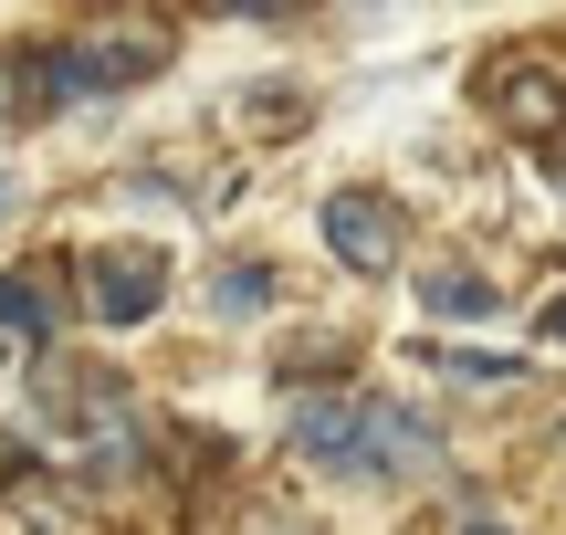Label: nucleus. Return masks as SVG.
<instances>
[{"mask_svg": "<svg viewBox=\"0 0 566 535\" xmlns=\"http://www.w3.org/2000/svg\"><path fill=\"white\" fill-rule=\"evenodd\" d=\"M11 200H21V189H11V179H0V210H11Z\"/></svg>", "mask_w": 566, "mask_h": 535, "instance_id": "obj_17", "label": "nucleus"}, {"mask_svg": "<svg viewBox=\"0 0 566 535\" xmlns=\"http://www.w3.org/2000/svg\"><path fill=\"white\" fill-rule=\"evenodd\" d=\"M441 368L462 378V389H514V378H525V357H504V347H441Z\"/></svg>", "mask_w": 566, "mask_h": 535, "instance_id": "obj_8", "label": "nucleus"}, {"mask_svg": "<svg viewBox=\"0 0 566 535\" xmlns=\"http://www.w3.org/2000/svg\"><path fill=\"white\" fill-rule=\"evenodd\" d=\"M210 305H221V315H273V273L263 263H231L221 284H210Z\"/></svg>", "mask_w": 566, "mask_h": 535, "instance_id": "obj_11", "label": "nucleus"}, {"mask_svg": "<svg viewBox=\"0 0 566 535\" xmlns=\"http://www.w3.org/2000/svg\"><path fill=\"white\" fill-rule=\"evenodd\" d=\"M357 420H367V389H294V410H283V431H294V452L315 462V473H336V483H367V462H357Z\"/></svg>", "mask_w": 566, "mask_h": 535, "instance_id": "obj_5", "label": "nucleus"}, {"mask_svg": "<svg viewBox=\"0 0 566 535\" xmlns=\"http://www.w3.org/2000/svg\"><path fill=\"white\" fill-rule=\"evenodd\" d=\"M0 336H53V294L11 273V284H0Z\"/></svg>", "mask_w": 566, "mask_h": 535, "instance_id": "obj_10", "label": "nucleus"}, {"mask_svg": "<svg viewBox=\"0 0 566 535\" xmlns=\"http://www.w3.org/2000/svg\"><path fill=\"white\" fill-rule=\"evenodd\" d=\"M535 336H546V347H566V294H556L546 315H535Z\"/></svg>", "mask_w": 566, "mask_h": 535, "instance_id": "obj_15", "label": "nucleus"}, {"mask_svg": "<svg viewBox=\"0 0 566 535\" xmlns=\"http://www.w3.org/2000/svg\"><path fill=\"white\" fill-rule=\"evenodd\" d=\"M315 231H325V263H346V273H399V252H409V210L388 200V189H325L315 200Z\"/></svg>", "mask_w": 566, "mask_h": 535, "instance_id": "obj_2", "label": "nucleus"}, {"mask_svg": "<svg viewBox=\"0 0 566 535\" xmlns=\"http://www.w3.org/2000/svg\"><path fill=\"white\" fill-rule=\"evenodd\" d=\"M11 525H21V535H74V494H53V483H21V494H11Z\"/></svg>", "mask_w": 566, "mask_h": 535, "instance_id": "obj_9", "label": "nucleus"}, {"mask_svg": "<svg viewBox=\"0 0 566 535\" xmlns=\"http://www.w3.org/2000/svg\"><path fill=\"white\" fill-rule=\"evenodd\" d=\"M63 53L84 63V84H95V95H126V84L168 74V21H158V11H126V0H116V11H84Z\"/></svg>", "mask_w": 566, "mask_h": 535, "instance_id": "obj_1", "label": "nucleus"}, {"mask_svg": "<svg viewBox=\"0 0 566 535\" xmlns=\"http://www.w3.org/2000/svg\"><path fill=\"white\" fill-rule=\"evenodd\" d=\"M200 11H231V21H294L304 0H200Z\"/></svg>", "mask_w": 566, "mask_h": 535, "instance_id": "obj_13", "label": "nucleus"}, {"mask_svg": "<svg viewBox=\"0 0 566 535\" xmlns=\"http://www.w3.org/2000/svg\"><path fill=\"white\" fill-rule=\"evenodd\" d=\"M451 535H514V525H493V515H462V525H451Z\"/></svg>", "mask_w": 566, "mask_h": 535, "instance_id": "obj_16", "label": "nucleus"}, {"mask_svg": "<svg viewBox=\"0 0 566 535\" xmlns=\"http://www.w3.org/2000/svg\"><path fill=\"white\" fill-rule=\"evenodd\" d=\"M0 116H21V63L0 53Z\"/></svg>", "mask_w": 566, "mask_h": 535, "instance_id": "obj_14", "label": "nucleus"}, {"mask_svg": "<svg viewBox=\"0 0 566 535\" xmlns=\"http://www.w3.org/2000/svg\"><path fill=\"white\" fill-rule=\"evenodd\" d=\"M84 305H95V326H147V315L168 305V252L105 242L95 263H84Z\"/></svg>", "mask_w": 566, "mask_h": 535, "instance_id": "obj_4", "label": "nucleus"}, {"mask_svg": "<svg viewBox=\"0 0 566 535\" xmlns=\"http://www.w3.org/2000/svg\"><path fill=\"white\" fill-rule=\"evenodd\" d=\"M556 179H566V137H556Z\"/></svg>", "mask_w": 566, "mask_h": 535, "instance_id": "obj_18", "label": "nucleus"}, {"mask_svg": "<svg viewBox=\"0 0 566 535\" xmlns=\"http://www.w3.org/2000/svg\"><path fill=\"white\" fill-rule=\"evenodd\" d=\"M357 462H367V483H420V473H441V441H430L420 410H399V399H367V420H357Z\"/></svg>", "mask_w": 566, "mask_h": 535, "instance_id": "obj_6", "label": "nucleus"}, {"mask_svg": "<svg viewBox=\"0 0 566 535\" xmlns=\"http://www.w3.org/2000/svg\"><path fill=\"white\" fill-rule=\"evenodd\" d=\"M483 105H493V126H504V137L556 147V137H566V63H546V53L493 63V74H483Z\"/></svg>", "mask_w": 566, "mask_h": 535, "instance_id": "obj_3", "label": "nucleus"}, {"mask_svg": "<svg viewBox=\"0 0 566 535\" xmlns=\"http://www.w3.org/2000/svg\"><path fill=\"white\" fill-rule=\"evenodd\" d=\"M420 305L441 315V326H462V315H493L504 294H493V273H462V263H430L420 273Z\"/></svg>", "mask_w": 566, "mask_h": 535, "instance_id": "obj_7", "label": "nucleus"}, {"mask_svg": "<svg viewBox=\"0 0 566 535\" xmlns=\"http://www.w3.org/2000/svg\"><path fill=\"white\" fill-rule=\"evenodd\" d=\"M252 126H263V137H294V126H304V95H294V84H252Z\"/></svg>", "mask_w": 566, "mask_h": 535, "instance_id": "obj_12", "label": "nucleus"}, {"mask_svg": "<svg viewBox=\"0 0 566 535\" xmlns=\"http://www.w3.org/2000/svg\"><path fill=\"white\" fill-rule=\"evenodd\" d=\"M0 357H11V347H0Z\"/></svg>", "mask_w": 566, "mask_h": 535, "instance_id": "obj_19", "label": "nucleus"}]
</instances>
